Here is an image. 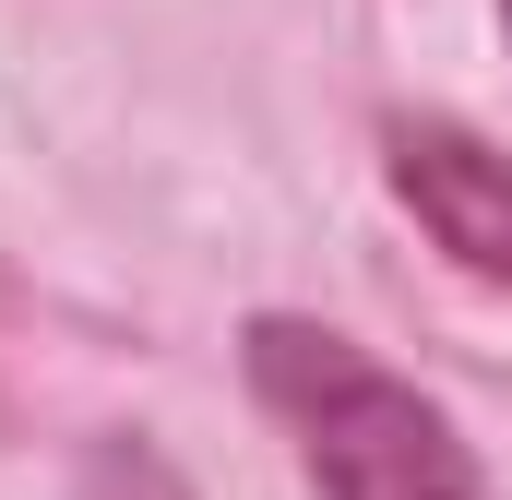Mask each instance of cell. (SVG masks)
I'll return each mask as SVG.
<instances>
[{"label":"cell","instance_id":"1","mask_svg":"<svg viewBox=\"0 0 512 500\" xmlns=\"http://www.w3.org/2000/svg\"><path fill=\"white\" fill-rule=\"evenodd\" d=\"M251 393L286 417L322 500H489L465 429L322 322H251Z\"/></svg>","mask_w":512,"mask_h":500},{"label":"cell","instance_id":"2","mask_svg":"<svg viewBox=\"0 0 512 500\" xmlns=\"http://www.w3.org/2000/svg\"><path fill=\"white\" fill-rule=\"evenodd\" d=\"M393 191L465 274L512 286V167L489 143H465L453 120H393Z\"/></svg>","mask_w":512,"mask_h":500},{"label":"cell","instance_id":"3","mask_svg":"<svg viewBox=\"0 0 512 500\" xmlns=\"http://www.w3.org/2000/svg\"><path fill=\"white\" fill-rule=\"evenodd\" d=\"M501 24H512V0H501Z\"/></svg>","mask_w":512,"mask_h":500}]
</instances>
